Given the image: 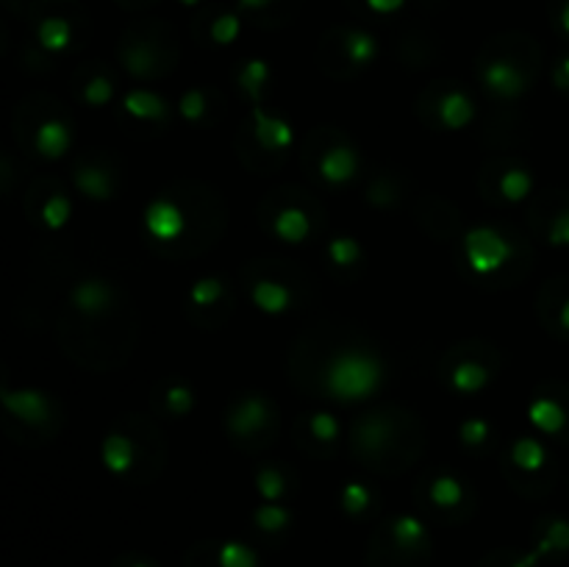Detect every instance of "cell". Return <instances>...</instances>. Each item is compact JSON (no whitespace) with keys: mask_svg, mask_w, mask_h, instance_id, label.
Returning <instances> with one entry per match:
<instances>
[{"mask_svg":"<svg viewBox=\"0 0 569 567\" xmlns=\"http://www.w3.org/2000/svg\"><path fill=\"white\" fill-rule=\"evenodd\" d=\"M328 256L337 267H353L361 259V245L353 237H337L328 245Z\"/></svg>","mask_w":569,"mask_h":567,"instance_id":"cell-32","label":"cell"},{"mask_svg":"<svg viewBox=\"0 0 569 567\" xmlns=\"http://www.w3.org/2000/svg\"><path fill=\"white\" fill-rule=\"evenodd\" d=\"M70 215H72V203L64 198V195H53V198L44 200L42 222L44 228H50V231H61V228L70 222Z\"/></svg>","mask_w":569,"mask_h":567,"instance_id":"cell-29","label":"cell"},{"mask_svg":"<svg viewBox=\"0 0 569 567\" xmlns=\"http://www.w3.org/2000/svg\"><path fill=\"white\" fill-rule=\"evenodd\" d=\"M253 133L267 150H287L295 139L292 126L283 117L267 115L261 106H253Z\"/></svg>","mask_w":569,"mask_h":567,"instance_id":"cell-9","label":"cell"},{"mask_svg":"<svg viewBox=\"0 0 569 567\" xmlns=\"http://www.w3.org/2000/svg\"><path fill=\"white\" fill-rule=\"evenodd\" d=\"M489 384V370L478 361H461L459 367H453L450 372V387L461 395H476L481 392Z\"/></svg>","mask_w":569,"mask_h":567,"instance_id":"cell-20","label":"cell"},{"mask_svg":"<svg viewBox=\"0 0 569 567\" xmlns=\"http://www.w3.org/2000/svg\"><path fill=\"white\" fill-rule=\"evenodd\" d=\"M511 461H515L522 472H539L548 465V448H545L539 439L522 437L517 439L515 448H511Z\"/></svg>","mask_w":569,"mask_h":567,"instance_id":"cell-21","label":"cell"},{"mask_svg":"<svg viewBox=\"0 0 569 567\" xmlns=\"http://www.w3.org/2000/svg\"><path fill=\"white\" fill-rule=\"evenodd\" d=\"M164 400H167V409H170L172 415H178V417L189 415V411H192V406H194L192 389L183 387V384H172V387L167 389Z\"/></svg>","mask_w":569,"mask_h":567,"instance_id":"cell-36","label":"cell"},{"mask_svg":"<svg viewBox=\"0 0 569 567\" xmlns=\"http://www.w3.org/2000/svg\"><path fill=\"white\" fill-rule=\"evenodd\" d=\"M548 239L556 248H569V206L556 211V217L548 226Z\"/></svg>","mask_w":569,"mask_h":567,"instance_id":"cell-41","label":"cell"},{"mask_svg":"<svg viewBox=\"0 0 569 567\" xmlns=\"http://www.w3.org/2000/svg\"><path fill=\"white\" fill-rule=\"evenodd\" d=\"M370 3L372 11H378V14H392V11H398L400 6H403V0H367Z\"/></svg>","mask_w":569,"mask_h":567,"instance_id":"cell-44","label":"cell"},{"mask_svg":"<svg viewBox=\"0 0 569 567\" xmlns=\"http://www.w3.org/2000/svg\"><path fill=\"white\" fill-rule=\"evenodd\" d=\"M372 504V493L365 487V484H348L342 489V509L348 515H365Z\"/></svg>","mask_w":569,"mask_h":567,"instance_id":"cell-34","label":"cell"},{"mask_svg":"<svg viewBox=\"0 0 569 567\" xmlns=\"http://www.w3.org/2000/svg\"><path fill=\"white\" fill-rule=\"evenodd\" d=\"M428 498H431V504L439 506V509H456V506L465 500V484L456 476H439L431 481Z\"/></svg>","mask_w":569,"mask_h":567,"instance_id":"cell-22","label":"cell"},{"mask_svg":"<svg viewBox=\"0 0 569 567\" xmlns=\"http://www.w3.org/2000/svg\"><path fill=\"white\" fill-rule=\"evenodd\" d=\"M0 404L9 415H14L17 420L26 422V426H44L50 417V400L48 395L39 392V389H0Z\"/></svg>","mask_w":569,"mask_h":567,"instance_id":"cell-4","label":"cell"},{"mask_svg":"<svg viewBox=\"0 0 569 567\" xmlns=\"http://www.w3.org/2000/svg\"><path fill=\"white\" fill-rule=\"evenodd\" d=\"M111 98H114V83H111L109 78H92V81L83 87V100H87L89 106H94V109L106 106Z\"/></svg>","mask_w":569,"mask_h":567,"instance_id":"cell-35","label":"cell"},{"mask_svg":"<svg viewBox=\"0 0 569 567\" xmlns=\"http://www.w3.org/2000/svg\"><path fill=\"white\" fill-rule=\"evenodd\" d=\"M37 37H39V44H42L44 50H50V53H59V50H64L67 44H70V22L61 20V17H50V20L39 22L37 28Z\"/></svg>","mask_w":569,"mask_h":567,"instance_id":"cell-23","label":"cell"},{"mask_svg":"<svg viewBox=\"0 0 569 567\" xmlns=\"http://www.w3.org/2000/svg\"><path fill=\"white\" fill-rule=\"evenodd\" d=\"M317 170H320L322 181H328L331 187H342V183L353 181L356 172H359V156L348 145H337V148H328L320 156Z\"/></svg>","mask_w":569,"mask_h":567,"instance_id":"cell-7","label":"cell"},{"mask_svg":"<svg viewBox=\"0 0 569 567\" xmlns=\"http://www.w3.org/2000/svg\"><path fill=\"white\" fill-rule=\"evenodd\" d=\"M239 28H242V22H239L237 14H222L211 26V39L217 44H231L239 37Z\"/></svg>","mask_w":569,"mask_h":567,"instance_id":"cell-38","label":"cell"},{"mask_svg":"<svg viewBox=\"0 0 569 567\" xmlns=\"http://www.w3.org/2000/svg\"><path fill=\"white\" fill-rule=\"evenodd\" d=\"M250 300L264 315H283L292 306V292L278 281H256L250 287Z\"/></svg>","mask_w":569,"mask_h":567,"instance_id":"cell-14","label":"cell"},{"mask_svg":"<svg viewBox=\"0 0 569 567\" xmlns=\"http://www.w3.org/2000/svg\"><path fill=\"white\" fill-rule=\"evenodd\" d=\"M256 489H259V495L267 504H276V500L287 493V481H283V476L276 467H261V470L256 472Z\"/></svg>","mask_w":569,"mask_h":567,"instance_id":"cell-31","label":"cell"},{"mask_svg":"<svg viewBox=\"0 0 569 567\" xmlns=\"http://www.w3.org/2000/svg\"><path fill=\"white\" fill-rule=\"evenodd\" d=\"M100 456H103L106 470L114 472V476H126L133 467V442L128 437H122V434H109L103 439Z\"/></svg>","mask_w":569,"mask_h":567,"instance_id":"cell-16","label":"cell"},{"mask_svg":"<svg viewBox=\"0 0 569 567\" xmlns=\"http://www.w3.org/2000/svg\"><path fill=\"white\" fill-rule=\"evenodd\" d=\"M533 189V176L522 167H511L503 178H500V195H503L509 203H520L531 195Z\"/></svg>","mask_w":569,"mask_h":567,"instance_id":"cell-24","label":"cell"},{"mask_svg":"<svg viewBox=\"0 0 569 567\" xmlns=\"http://www.w3.org/2000/svg\"><path fill=\"white\" fill-rule=\"evenodd\" d=\"M178 111H181L187 122H198L206 115V94L200 89H189L181 98V103H178Z\"/></svg>","mask_w":569,"mask_h":567,"instance_id":"cell-39","label":"cell"},{"mask_svg":"<svg viewBox=\"0 0 569 567\" xmlns=\"http://www.w3.org/2000/svg\"><path fill=\"white\" fill-rule=\"evenodd\" d=\"M465 256L476 276H492L511 259V245L498 228L476 226L465 237Z\"/></svg>","mask_w":569,"mask_h":567,"instance_id":"cell-2","label":"cell"},{"mask_svg":"<svg viewBox=\"0 0 569 567\" xmlns=\"http://www.w3.org/2000/svg\"><path fill=\"white\" fill-rule=\"evenodd\" d=\"M126 67L133 72V76H150L153 72V56L144 48H133L131 53L126 56Z\"/></svg>","mask_w":569,"mask_h":567,"instance_id":"cell-42","label":"cell"},{"mask_svg":"<svg viewBox=\"0 0 569 567\" xmlns=\"http://www.w3.org/2000/svg\"><path fill=\"white\" fill-rule=\"evenodd\" d=\"M183 6H194V3H200V0H181Z\"/></svg>","mask_w":569,"mask_h":567,"instance_id":"cell-50","label":"cell"},{"mask_svg":"<svg viewBox=\"0 0 569 567\" xmlns=\"http://www.w3.org/2000/svg\"><path fill=\"white\" fill-rule=\"evenodd\" d=\"M222 292H226V287H222L220 278H200V281L192 284V289H189V300H192L194 306H214L217 300L222 298Z\"/></svg>","mask_w":569,"mask_h":567,"instance_id":"cell-33","label":"cell"},{"mask_svg":"<svg viewBox=\"0 0 569 567\" xmlns=\"http://www.w3.org/2000/svg\"><path fill=\"white\" fill-rule=\"evenodd\" d=\"M33 145H37V150L44 159H61L67 153V148H70V128L61 120H44L37 128Z\"/></svg>","mask_w":569,"mask_h":567,"instance_id":"cell-15","label":"cell"},{"mask_svg":"<svg viewBox=\"0 0 569 567\" xmlns=\"http://www.w3.org/2000/svg\"><path fill=\"white\" fill-rule=\"evenodd\" d=\"M239 3H242L244 9H261V6H267L270 0H239Z\"/></svg>","mask_w":569,"mask_h":567,"instance_id":"cell-48","label":"cell"},{"mask_svg":"<svg viewBox=\"0 0 569 567\" xmlns=\"http://www.w3.org/2000/svg\"><path fill=\"white\" fill-rule=\"evenodd\" d=\"M345 50H348V59L353 61V64L367 67L378 56V42L372 33L350 31L348 39H345Z\"/></svg>","mask_w":569,"mask_h":567,"instance_id":"cell-26","label":"cell"},{"mask_svg":"<svg viewBox=\"0 0 569 567\" xmlns=\"http://www.w3.org/2000/svg\"><path fill=\"white\" fill-rule=\"evenodd\" d=\"M76 187L78 192L87 195L92 200H109L111 192H114V183H111V176L103 170V167H78L76 170Z\"/></svg>","mask_w":569,"mask_h":567,"instance_id":"cell-18","label":"cell"},{"mask_svg":"<svg viewBox=\"0 0 569 567\" xmlns=\"http://www.w3.org/2000/svg\"><path fill=\"white\" fill-rule=\"evenodd\" d=\"M267 78H270V67L261 59H250L248 64L242 67V72H239V87L253 98V106H259L261 89H264Z\"/></svg>","mask_w":569,"mask_h":567,"instance_id":"cell-27","label":"cell"},{"mask_svg":"<svg viewBox=\"0 0 569 567\" xmlns=\"http://www.w3.org/2000/svg\"><path fill=\"white\" fill-rule=\"evenodd\" d=\"M537 561H539V556H537V554H531V556H522V559L511 561L509 567H537Z\"/></svg>","mask_w":569,"mask_h":567,"instance_id":"cell-47","label":"cell"},{"mask_svg":"<svg viewBox=\"0 0 569 567\" xmlns=\"http://www.w3.org/2000/svg\"><path fill=\"white\" fill-rule=\"evenodd\" d=\"M389 534H392L395 548L403 550V554H417V550H422L428 545L426 523L415 515L395 517L392 526H389Z\"/></svg>","mask_w":569,"mask_h":567,"instance_id":"cell-11","label":"cell"},{"mask_svg":"<svg viewBox=\"0 0 569 567\" xmlns=\"http://www.w3.org/2000/svg\"><path fill=\"white\" fill-rule=\"evenodd\" d=\"M122 109L131 117H137V120H164L167 117L164 98L153 92H144V89L128 92L126 100H122Z\"/></svg>","mask_w":569,"mask_h":567,"instance_id":"cell-19","label":"cell"},{"mask_svg":"<svg viewBox=\"0 0 569 567\" xmlns=\"http://www.w3.org/2000/svg\"><path fill=\"white\" fill-rule=\"evenodd\" d=\"M309 426L311 434H315L320 442H333V439L339 437V422L331 411H317V415H311Z\"/></svg>","mask_w":569,"mask_h":567,"instance_id":"cell-37","label":"cell"},{"mask_svg":"<svg viewBox=\"0 0 569 567\" xmlns=\"http://www.w3.org/2000/svg\"><path fill=\"white\" fill-rule=\"evenodd\" d=\"M472 117H476V106H472L470 94H465L461 89H450L442 100H439V120L450 131H461L465 126H470Z\"/></svg>","mask_w":569,"mask_h":567,"instance_id":"cell-12","label":"cell"},{"mask_svg":"<svg viewBox=\"0 0 569 567\" xmlns=\"http://www.w3.org/2000/svg\"><path fill=\"white\" fill-rule=\"evenodd\" d=\"M267 422V404L259 395L242 398L226 417V426L233 437H250Z\"/></svg>","mask_w":569,"mask_h":567,"instance_id":"cell-8","label":"cell"},{"mask_svg":"<svg viewBox=\"0 0 569 567\" xmlns=\"http://www.w3.org/2000/svg\"><path fill=\"white\" fill-rule=\"evenodd\" d=\"M272 233H276L281 242L300 245L306 242V237L311 233V220L303 209L298 206H289V209L278 211L276 220H272Z\"/></svg>","mask_w":569,"mask_h":567,"instance_id":"cell-13","label":"cell"},{"mask_svg":"<svg viewBox=\"0 0 569 567\" xmlns=\"http://www.w3.org/2000/svg\"><path fill=\"white\" fill-rule=\"evenodd\" d=\"M569 554V520L565 517H550L548 523L539 531V543H537V556H561Z\"/></svg>","mask_w":569,"mask_h":567,"instance_id":"cell-17","label":"cell"},{"mask_svg":"<svg viewBox=\"0 0 569 567\" xmlns=\"http://www.w3.org/2000/svg\"><path fill=\"white\" fill-rule=\"evenodd\" d=\"M383 381V361L367 350H342L326 370V392L339 404L372 398Z\"/></svg>","mask_w":569,"mask_h":567,"instance_id":"cell-1","label":"cell"},{"mask_svg":"<svg viewBox=\"0 0 569 567\" xmlns=\"http://www.w3.org/2000/svg\"><path fill=\"white\" fill-rule=\"evenodd\" d=\"M553 83H556V89H561V92L569 94V56H565V59H561L559 64H556Z\"/></svg>","mask_w":569,"mask_h":567,"instance_id":"cell-43","label":"cell"},{"mask_svg":"<svg viewBox=\"0 0 569 567\" xmlns=\"http://www.w3.org/2000/svg\"><path fill=\"white\" fill-rule=\"evenodd\" d=\"M556 20H559L561 33H565V37H569V0H561L559 14H556Z\"/></svg>","mask_w":569,"mask_h":567,"instance_id":"cell-46","label":"cell"},{"mask_svg":"<svg viewBox=\"0 0 569 567\" xmlns=\"http://www.w3.org/2000/svg\"><path fill=\"white\" fill-rule=\"evenodd\" d=\"M481 78H483V87H487L495 98H503V100L520 98V94L528 89L526 72H522L515 61H506V59H498L492 61V64L483 67Z\"/></svg>","mask_w":569,"mask_h":567,"instance_id":"cell-5","label":"cell"},{"mask_svg":"<svg viewBox=\"0 0 569 567\" xmlns=\"http://www.w3.org/2000/svg\"><path fill=\"white\" fill-rule=\"evenodd\" d=\"M253 520H256V526L261 528V531L278 534V531H283V528L289 526L292 515H289V509H283V506L264 504V506H259V509H256Z\"/></svg>","mask_w":569,"mask_h":567,"instance_id":"cell-30","label":"cell"},{"mask_svg":"<svg viewBox=\"0 0 569 567\" xmlns=\"http://www.w3.org/2000/svg\"><path fill=\"white\" fill-rule=\"evenodd\" d=\"M459 437H461V442L470 445V448H476V445H483L489 439V422L483 420V417H472V420L461 422Z\"/></svg>","mask_w":569,"mask_h":567,"instance_id":"cell-40","label":"cell"},{"mask_svg":"<svg viewBox=\"0 0 569 567\" xmlns=\"http://www.w3.org/2000/svg\"><path fill=\"white\" fill-rule=\"evenodd\" d=\"M389 442V426L378 417H370V420L361 422L359 428V445L367 454H378V450L387 448Z\"/></svg>","mask_w":569,"mask_h":567,"instance_id":"cell-28","label":"cell"},{"mask_svg":"<svg viewBox=\"0 0 569 567\" xmlns=\"http://www.w3.org/2000/svg\"><path fill=\"white\" fill-rule=\"evenodd\" d=\"M556 322H559L561 331L569 334V292L561 298L559 309H556Z\"/></svg>","mask_w":569,"mask_h":567,"instance_id":"cell-45","label":"cell"},{"mask_svg":"<svg viewBox=\"0 0 569 567\" xmlns=\"http://www.w3.org/2000/svg\"><path fill=\"white\" fill-rule=\"evenodd\" d=\"M144 231L156 239V242H176L187 231V217H183L181 206L170 198H156L144 206Z\"/></svg>","mask_w":569,"mask_h":567,"instance_id":"cell-3","label":"cell"},{"mask_svg":"<svg viewBox=\"0 0 569 567\" xmlns=\"http://www.w3.org/2000/svg\"><path fill=\"white\" fill-rule=\"evenodd\" d=\"M128 567H153V565H150L148 559H131L128 561Z\"/></svg>","mask_w":569,"mask_h":567,"instance_id":"cell-49","label":"cell"},{"mask_svg":"<svg viewBox=\"0 0 569 567\" xmlns=\"http://www.w3.org/2000/svg\"><path fill=\"white\" fill-rule=\"evenodd\" d=\"M217 565L220 567H259V556L250 545L237 543V539H228L217 550Z\"/></svg>","mask_w":569,"mask_h":567,"instance_id":"cell-25","label":"cell"},{"mask_svg":"<svg viewBox=\"0 0 569 567\" xmlns=\"http://www.w3.org/2000/svg\"><path fill=\"white\" fill-rule=\"evenodd\" d=\"M528 420L539 434L561 437L569 428V406L561 398H553V395H542V398L531 400V406H528Z\"/></svg>","mask_w":569,"mask_h":567,"instance_id":"cell-6","label":"cell"},{"mask_svg":"<svg viewBox=\"0 0 569 567\" xmlns=\"http://www.w3.org/2000/svg\"><path fill=\"white\" fill-rule=\"evenodd\" d=\"M111 295L114 292H111L109 284L100 281V278H87V281H81L72 287L70 300H72V306L81 311V315L98 317L111 306Z\"/></svg>","mask_w":569,"mask_h":567,"instance_id":"cell-10","label":"cell"}]
</instances>
